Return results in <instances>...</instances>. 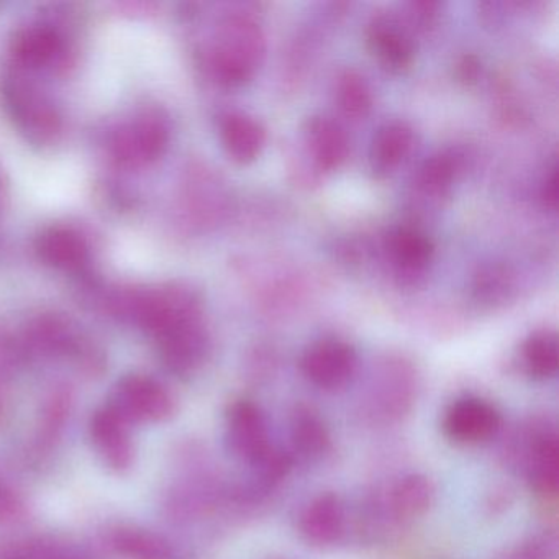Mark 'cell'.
Segmentation results:
<instances>
[{
  "mask_svg": "<svg viewBox=\"0 0 559 559\" xmlns=\"http://www.w3.org/2000/svg\"><path fill=\"white\" fill-rule=\"evenodd\" d=\"M477 67H479V64L476 63L474 58H466L464 63L460 67L461 76H463V80H467V78L471 80V78L476 76L477 71H479V68Z\"/></svg>",
  "mask_w": 559,
  "mask_h": 559,
  "instance_id": "cell-30",
  "label": "cell"
},
{
  "mask_svg": "<svg viewBox=\"0 0 559 559\" xmlns=\"http://www.w3.org/2000/svg\"><path fill=\"white\" fill-rule=\"evenodd\" d=\"M437 500V487L424 474H407L389 490L388 506L392 516L401 522L421 519Z\"/></svg>",
  "mask_w": 559,
  "mask_h": 559,
  "instance_id": "cell-8",
  "label": "cell"
},
{
  "mask_svg": "<svg viewBox=\"0 0 559 559\" xmlns=\"http://www.w3.org/2000/svg\"><path fill=\"white\" fill-rule=\"evenodd\" d=\"M25 503L11 487L0 483V523H15L25 516Z\"/></svg>",
  "mask_w": 559,
  "mask_h": 559,
  "instance_id": "cell-27",
  "label": "cell"
},
{
  "mask_svg": "<svg viewBox=\"0 0 559 559\" xmlns=\"http://www.w3.org/2000/svg\"><path fill=\"white\" fill-rule=\"evenodd\" d=\"M37 251L41 260L58 270H78L87 260L86 241L70 228L53 227L38 237Z\"/></svg>",
  "mask_w": 559,
  "mask_h": 559,
  "instance_id": "cell-12",
  "label": "cell"
},
{
  "mask_svg": "<svg viewBox=\"0 0 559 559\" xmlns=\"http://www.w3.org/2000/svg\"><path fill=\"white\" fill-rule=\"evenodd\" d=\"M525 371L538 381L555 378L559 368V345L555 333L536 332L526 338L522 348Z\"/></svg>",
  "mask_w": 559,
  "mask_h": 559,
  "instance_id": "cell-19",
  "label": "cell"
},
{
  "mask_svg": "<svg viewBox=\"0 0 559 559\" xmlns=\"http://www.w3.org/2000/svg\"><path fill=\"white\" fill-rule=\"evenodd\" d=\"M110 405L130 424H162L169 420L176 412V401L171 392L156 379L142 374L123 378L114 391Z\"/></svg>",
  "mask_w": 559,
  "mask_h": 559,
  "instance_id": "cell-2",
  "label": "cell"
},
{
  "mask_svg": "<svg viewBox=\"0 0 559 559\" xmlns=\"http://www.w3.org/2000/svg\"><path fill=\"white\" fill-rule=\"evenodd\" d=\"M530 480L542 496H556L559 486V444L555 430L536 435L530 456Z\"/></svg>",
  "mask_w": 559,
  "mask_h": 559,
  "instance_id": "cell-13",
  "label": "cell"
},
{
  "mask_svg": "<svg viewBox=\"0 0 559 559\" xmlns=\"http://www.w3.org/2000/svg\"><path fill=\"white\" fill-rule=\"evenodd\" d=\"M310 146L317 165L325 171L340 168L348 155V139L338 123L313 119L309 127Z\"/></svg>",
  "mask_w": 559,
  "mask_h": 559,
  "instance_id": "cell-16",
  "label": "cell"
},
{
  "mask_svg": "<svg viewBox=\"0 0 559 559\" xmlns=\"http://www.w3.org/2000/svg\"><path fill=\"white\" fill-rule=\"evenodd\" d=\"M225 441L238 460L254 464L273 447L266 414L253 401L241 399L225 415Z\"/></svg>",
  "mask_w": 559,
  "mask_h": 559,
  "instance_id": "cell-4",
  "label": "cell"
},
{
  "mask_svg": "<svg viewBox=\"0 0 559 559\" xmlns=\"http://www.w3.org/2000/svg\"><path fill=\"white\" fill-rule=\"evenodd\" d=\"M414 145V133L405 123H385L372 140L371 158L379 171H389L404 162Z\"/></svg>",
  "mask_w": 559,
  "mask_h": 559,
  "instance_id": "cell-18",
  "label": "cell"
},
{
  "mask_svg": "<svg viewBox=\"0 0 559 559\" xmlns=\"http://www.w3.org/2000/svg\"><path fill=\"white\" fill-rule=\"evenodd\" d=\"M415 397V382L405 369L395 374H385L372 394L374 412L388 420H399L412 411Z\"/></svg>",
  "mask_w": 559,
  "mask_h": 559,
  "instance_id": "cell-14",
  "label": "cell"
},
{
  "mask_svg": "<svg viewBox=\"0 0 559 559\" xmlns=\"http://www.w3.org/2000/svg\"><path fill=\"white\" fill-rule=\"evenodd\" d=\"M345 525V506L336 493L313 497L300 513V535L309 545L319 548L335 545L342 538Z\"/></svg>",
  "mask_w": 559,
  "mask_h": 559,
  "instance_id": "cell-7",
  "label": "cell"
},
{
  "mask_svg": "<svg viewBox=\"0 0 559 559\" xmlns=\"http://www.w3.org/2000/svg\"><path fill=\"white\" fill-rule=\"evenodd\" d=\"M90 435L94 448L107 467L123 473L135 461L130 421L112 405L107 404L94 412L90 421Z\"/></svg>",
  "mask_w": 559,
  "mask_h": 559,
  "instance_id": "cell-6",
  "label": "cell"
},
{
  "mask_svg": "<svg viewBox=\"0 0 559 559\" xmlns=\"http://www.w3.org/2000/svg\"><path fill=\"white\" fill-rule=\"evenodd\" d=\"M543 199L548 207L556 209V202H558V175H556V168L552 169L551 176L546 181L545 189H543Z\"/></svg>",
  "mask_w": 559,
  "mask_h": 559,
  "instance_id": "cell-29",
  "label": "cell"
},
{
  "mask_svg": "<svg viewBox=\"0 0 559 559\" xmlns=\"http://www.w3.org/2000/svg\"><path fill=\"white\" fill-rule=\"evenodd\" d=\"M300 369L310 384L322 391H340L355 378L358 356L338 338L319 340L304 352Z\"/></svg>",
  "mask_w": 559,
  "mask_h": 559,
  "instance_id": "cell-3",
  "label": "cell"
},
{
  "mask_svg": "<svg viewBox=\"0 0 559 559\" xmlns=\"http://www.w3.org/2000/svg\"><path fill=\"white\" fill-rule=\"evenodd\" d=\"M106 543L123 559H175V549L168 539L140 526H114L107 532Z\"/></svg>",
  "mask_w": 559,
  "mask_h": 559,
  "instance_id": "cell-9",
  "label": "cell"
},
{
  "mask_svg": "<svg viewBox=\"0 0 559 559\" xmlns=\"http://www.w3.org/2000/svg\"><path fill=\"white\" fill-rule=\"evenodd\" d=\"M513 559H552L551 548L543 539H530L516 549Z\"/></svg>",
  "mask_w": 559,
  "mask_h": 559,
  "instance_id": "cell-28",
  "label": "cell"
},
{
  "mask_svg": "<svg viewBox=\"0 0 559 559\" xmlns=\"http://www.w3.org/2000/svg\"><path fill=\"white\" fill-rule=\"evenodd\" d=\"M263 53L264 38L260 27L247 17L231 19L215 55L217 74L231 86L245 83L253 76Z\"/></svg>",
  "mask_w": 559,
  "mask_h": 559,
  "instance_id": "cell-1",
  "label": "cell"
},
{
  "mask_svg": "<svg viewBox=\"0 0 559 559\" xmlns=\"http://www.w3.org/2000/svg\"><path fill=\"white\" fill-rule=\"evenodd\" d=\"M0 559H90L83 551L53 538H24L0 545Z\"/></svg>",
  "mask_w": 559,
  "mask_h": 559,
  "instance_id": "cell-20",
  "label": "cell"
},
{
  "mask_svg": "<svg viewBox=\"0 0 559 559\" xmlns=\"http://www.w3.org/2000/svg\"><path fill=\"white\" fill-rule=\"evenodd\" d=\"M290 444L302 460L317 461L332 448V435L325 420L312 407L300 405L289 421Z\"/></svg>",
  "mask_w": 559,
  "mask_h": 559,
  "instance_id": "cell-10",
  "label": "cell"
},
{
  "mask_svg": "<svg viewBox=\"0 0 559 559\" xmlns=\"http://www.w3.org/2000/svg\"><path fill=\"white\" fill-rule=\"evenodd\" d=\"M457 171V159L448 153H440V155L431 156L420 173V182L425 191L440 192L447 191L453 182L454 176Z\"/></svg>",
  "mask_w": 559,
  "mask_h": 559,
  "instance_id": "cell-24",
  "label": "cell"
},
{
  "mask_svg": "<svg viewBox=\"0 0 559 559\" xmlns=\"http://www.w3.org/2000/svg\"><path fill=\"white\" fill-rule=\"evenodd\" d=\"M251 466L257 469L258 476L263 483H280L289 474L290 467H293V456L273 444L270 451Z\"/></svg>",
  "mask_w": 559,
  "mask_h": 559,
  "instance_id": "cell-25",
  "label": "cell"
},
{
  "mask_svg": "<svg viewBox=\"0 0 559 559\" xmlns=\"http://www.w3.org/2000/svg\"><path fill=\"white\" fill-rule=\"evenodd\" d=\"M338 103L349 117H362L371 109V91L361 74L346 71L338 81Z\"/></svg>",
  "mask_w": 559,
  "mask_h": 559,
  "instance_id": "cell-23",
  "label": "cell"
},
{
  "mask_svg": "<svg viewBox=\"0 0 559 559\" xmlns=\"http://www.w3.org/2000/svg\"><path fill=\"white\" fill-rule=\"evenodd\" d=\"M441 427L447 438L454 443L480 444L499 433L502 415L486 399L467 395L448 405Z\"/></svg>",
  "mask_w": 559,
  "mask_h": 559,
  "instance_id": "cell-5",
  "label": "cell"
},
{
  "mask_svg": "<svg viewBox=\"0 0 559 559\" xmlns=\"http://www.w3.org/2000/svg\"><path fill=\"white\" fill-rule=\"evenodd\" d=\"M71 408H73V399L64 389H58L47 399L41 408L40 424L35 435V447L38 451L50 450L55 441L61 437L64 425L70 418Z\"/></svg>",
  "mask_w": 559,
  "mask_h": 559,
  "instance_id": "cell-21",
  "label": "cell"
},
{
  "mask_svg": "<svg viewBox=\"0 0 559 559\" xmlns=\"http://www.w3.org/2000/svg\"><path fill=\"white\" fill-rule=\"evenodd\" d=\"M2 411H4V397H2V392H0V417H2Z\"/></svg>",
  "mask_w": 559,
  "mask_h": 559,
  "instance_id": "cell-31",
  "label": "cell"
},
{
  "mask_svg": "<svg viewBox=\"0 0 559 559\" xmlns=\"http://www.w3.org/2000/svg\"><path fill=\"white\" fill-rule=\"evenodd\" d=\"M388 248L394 263L407 273H420L433 257V245L427 235L414 228H397L392 231Z\"/></svg>",
  "mask_w": 559,
  "mask_h": 559,
  "instance_id": "cell-17",
  "label": "cell"
},
{
  "mask_svg": "<svg viewBox=\"0 0 559 559\" xmlns=\"http://www.w3.org/2000/svg\"><path fill=\"white\" fill-rule=\"evenodd\" d=\"M510 289V277L503 267L493 266L477 276L476 293L479 299L496 302L507 296Z\"/></svg>",
  "mask_w": 559,
  "mask_h": 559,
  "instance_id": "cell-26",
  "label": "cell"
},
{
  "mask_svg": "<svg viewBox=\"0 0 559 559\" xmlns=\"http://www.w3.org/2000/svg\"><path fill=\"white\" fill-rule=\"evenodd\" d=\"M222 143L238 163H251L260 156L266 142L263 126L245 114H228L221 126Z\"/></svg>",
  "mask_w": 559,
  "mask_h": 559,
  "instance_id": "cell-11",
  "label": "cell"
},
{
  "mask_svg": "<svg viewBox=\"0 0 559 559\" xmlns=\"http://www.w3.org/2000/svg\"><path fill=\"white\" fill-rule=\"evenodd\" d=\"M60 37L48 27L25 28L14 40V51L19 60L31 67L48 63L60 53Z\"/></svg>",
  "mask_w": 559,
  "mask_h": 559,
  "instance_id": "cell-22",
  "label": "cell"
},
{
  "mask_svg": "<svg viewBox=\"0 0 559 559\" xmlns=\"http://www.w3.org/2000/svg\"><path fill=\"white\" fill-rule=\"evenodd\" d=\"M369 45L391 70H404L414 60L411 38L391 21H376L369 28Z\"/></svg>",
  "mask_w": 559,
  "mask_h": 559,
  "instance_id": "cell-15",
  "label": "cell"
}]
</instances>
